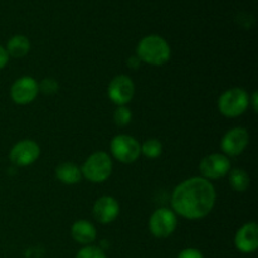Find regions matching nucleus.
Here are the masks:
<instances>
[{
	"mask_svg": "<svg viewBox=\"0 0 258 258\" xmlns=\"http://www.w3.org/2000/svg\"><path fill=\"white\" fill-rule=\"evenodd\" d=\"M216 189L213 184L202 176L184 180L171 194V207L175 214L190 221L208 216L216 204Z\"/></svg>",
	"mask_w": 258,
	"mask_h": 258,
	"instance_id": "1",
	"label": "nucleus"
},
{
	"mask_svg": "<svg viewBox=\"0 0 258 258\" xmlns=\"http://www.w3.org/2000/svg\"><path fill=\"white\" fill-rule=\"evenodd\" d=\"M139 59L150 66H163L170 59L171 49L163 37L156 34L146 35L136 47Z\"/></svg>",
	"mask_w": 258,
	"mask_h": 258,
	"instance_id": "2",
	"label": "nucleus"
},
{
	"mask_svg": "<svg viewBox=\"0 0 258 258\" xmlns=\"http://www.w3.org/2000/svg\"><path fill=\"white\" fill-rule=\"evenodd\" d=\"M113 164L111 156L105 151H96L91 154L81 168L82 176L91 183H103L110 178Z\"/></svg>",
	"mask_w": 258,
	"mask_h": 258,
	"instance_id": "3",
	"label": "nucleus"
},
{
	"mask_svg": "<svg viewBox=\"0 0 258 258\" xmlns=\"http://www.w3.org/2000/svg\"><path fill=\"white\" fill-rule=\"evenodd\" d=\"M249 107V95L243 88L227 90L218 98V110L226 117H238Z\"/></svg>",
	"mask_w": 258,
	"mask_h": 258,
	"instance_id": "4",
	"label": "nucleus"
},
{
	"mask_svg": "<svg viewBox=\"0 0 258 258\" xmlns=\"http://www.w3.org/2000/svg\"><path fill=\"white\" fill-rule=\"evenodd\" d=\"M113 158L123 164L135 163L141 154V145L135 138L126 134L116 135L110 144Z\"/></svg>",
	"mask_w": 258,
	"mask_h": 258,
	"instance_id": "5",
	"label": "nucleus"
},
{
	"mask_svg": "<svg viewBox=\"0 0 258 258\" xmlns=\"http://www.w3.org/2000/svg\"><path fill=\"white\" fill-rule=\"evenodd\" d=\"M178 226L176 214L173 209L159 208L151 214L149 221V229L156 238H166L171 236Z\"/></svg>",
	"mask_w": 258,
	"mask_h": 258,
	"instance_id": "6",
	"label": "nucleus"
},
{
	"mask_svg": "<svg viewBox=\"0 0 258 258\" xmlns=\"http://www.w3.org/2000/svg\"><path fill=\"white\" fill-rule=\"evenodd\" d=\"M199 170H201L202 178L209 181L217 180V179L223 178L229 173L231 161H229L228 156H226L224 154H209L201 160Z\"/></svg>",
	"mask_w": 258,
	"mask_h": 258,
	"instance_id": "7",
	"label": "nucleus"
},
{
	"mask_svg": "<svg viewBox=\"0 0 258 258\" xmlns=\"http://www.w3.org/2000/svg\"><path fill=\"white\" fill-rule=\"evenodd\" d=\"M107 95L115 105L125 106L135 95V85L128 76H116L108 85Z\"/></svg>",
	"mask_w": 258,
	"mask_h": 258,
	"instance_id": "8",
	"label": "nucleus"
},
{
	"mask_svg": "<svg viewBox=\"0 0 258 258\" xmlns=\"http://www.w3.org/2000/svg\"><path fill=\"white\" fill-rule=\"evenodd\" d=\"M39 93V83L30 76H24L15 81L10 87V97L17 105L33 102Z\"/></svg>",
	"mask_w": 258,
	"mask_h": 258,
	"instance_id": "9",
	"label": "nucleus"
},
{
	"mask_svg": "<svg viewBox=\"0 0 258 258\" xmlns=\"http://www.w3.org/2000/svg\"><path fill=\"white\" fill-rule=\"evenodd\" d=\"M248 143V131L243 127H233L222 138L221 149L226 156H237L243 153Z\"/></svg>",
	"mask_w": 258,
	"mask_h": 258,
	"instance_id": "10",
	"label": "nucleus"
},
{
	"mask_svg": "<svg viewBox=\"0 0 258 258\" xmlns=\"http://www.w3.org/2000/svg\"><path fill=\"white\" fill-rule=\"evenodd\" d=\"M40 155V148L35 141L22 140L15 144L9 153V159L14 165H32Z\"/></svg>",
	"mask_w": 258,
	"mask_h": 258,
	"instance_id": "11",
	"label": "nucleus"
},
{
	"mask_svg": "<svg viewBox=\"0 0 258 258\" xmlns=\"http://www.w3.org/2000/svg\"><path fill=\"white\" fill-rule=\"evenodd\" d=\"M92 213L96 221L102 224H108L117 218L120 213V204L113 197L103 196L95 202Z\"/></svg>",
	"mask_w": 258,
	"mask_h": 258,
	"instance_id": "12",
	"label": "nucleus"
},
{
	"mask_svg": "<svg viewBox=\"0 0 258 258\" xmlns=\"http://www.w3.org/2000/svg\"><path fill=\"white\" fill-rule=\"evenodd\" d=\"M234 246L242 253H253L258 247V227L254 222L246 223L237 231Z\"/></svg>",
	"mask_w": 258,
	"mask_h": 258,
	"instance_id": "13",
	"label": "nucleus"
},
{
	"mask_svg": "<svg viewBox=\"0 0 258 258\" xmlns=\"http://www.w3.org/2000/svg\"><path fill=\"white\" fill-rule=\"evenodd\" d=\"M71 234H72V238L76 242L81 244H86V246L95 242L96 237H97L95 226L91 222L85 221V219H80V221L75 222L72 224Z\"/></svg>",
	"mask_w": 258,
	"mask_h": 258,
	"instance_id": "14",
	"label": "nucleus"
},
{
	"mask_svg": "<svg viewBox=\"0 0 258 258\" xmlns=\"http://www.w3.org/2000/svg\"><path fill=\"white\" fill-rule=\"evenodd\" d=\"M55 176L60 183L66 185H73L80 183L82 179L81 168L73 163H62L55 168Z\"/></svg>",
	"mask_w": 258,
	"mask_h": 258,
	"instance_id": "15",
	"label": "nucleus"
},
{
	"mask_svg": "<svg viewBox=\"0 0 258 258\" xmlns=\"http://www.w3.org/2000/svg\"><path fill=\"white\" fill-rule=\"evenodd\" d=\"M7 53L9 57L13 58H23L29 53L30 43L25 35L17 34L10 38L7 43Z\"/></svg>",
	"mask_w": 258,
	"mask_h": 258,
	"instance_id": "16",
	"label": "nucleus"
},
{
	"mask_svg": "<svg viewBox=\"0 0 258 258\" xmlns=\"http://www.w3.org/2000/svg\"><path fill=\"white\" fill-rule=\"evenodd\" d=\"M229 185L232 186L234 191H246L249 186V175L243 169H232L228 173Z\"/></svg>",
	"mask_w": 258,
	"mask_h": 258,
	"instance_id": "17",
	"label": "nucleus"
},
{
	"mask_svg": "<svg viewBox=\"0 0 258 258\" xmlns=\"http://www.w3.org/2000/svg\"><path fill=\"white\" fill-rule=\"evenodd\" d=\"M163 153V144L158 139H149L141 145V154L149 159H156Z\"/></svg>",
	"mask_w": 258,
	"mask_h": 258,
	"instance_id": "18",
	"label": "nucleus"
},
{
	"mask_svg": "<svg viewBox=\"0 0 258 258\" xmlns=\"http://www.w3.org/2000/svg\"><path fill=\"white\" fill-rule=\"evenodd\" d=\"M131 120H133V112L130 108L126 106H118V108L113 113V121L116 125L123 127V126H127Z\"/></svg>",
	"mask_w": 258,
	"mask_h": 258,
	"instance_id": "19",
	"label": "nucleus"
},
{
	"mask_svg": "<svg viewBox=\"0 0 258 258\" xmlns=\"http://www.w3.org/2000/svg\"><path fill=\"white\" fill-rule=\"evenodd\" d=\"M76 258H107L105 252L96 246H86L78 251Z\"/></svg>",
	"mask_w": 258,
	"mask_h": 258,
	"instance_id": "20",
	"label": "nucleus"
},
{
	"mask_svg": "<svg viewBox=\"0 0 258 258\" xmlns=\"http://www.w3.org/2000/svg\"><path fill=\"white\" fill-rule=\"evenodd\" d=\"M39 91H42L43 93H47V95H52L58 91V83L53 78H45L39 85Z\"/></svg>",
	"mask_w": 258,
	"mask_h": 258,
	"instance_id": "21",
	"label": "nucleus"
},
{
	"mask_svg": "<svg viewBox=\"0 0 258 258\" xmlns=\"http://www.w3.org/2000/svg\"><path fill=\"white\" fill-rule=\"evenodd\" d=\"M178 258H204L201 251L197 248H185L179 253Z\"/></svg>",
	"mask_w": 258,
	"mask_h": 258,
	"instance_id": "22",
	"label": "nucleus"
},
{
	"mask_svg": "<svg viewBox=\"0 0 258 258\" xmlns=\"http://www.w3.org/2000/svg\"><path fill=\"white\" fill-rule=\"evenodd\" d=\"M8 60H9V55H8L7 49L0 45V70H3L8 64Z\"/></svg>",
	"mask_w": 258,
	"mask_h": 258,
	"instance_id": "23",
	"label": "nucleus"
},
{
	"mask_svg": "<svg viewBox=\"0 0 258 258\" xmlns=\"http://www.w3.org/2000/svg\"><path fill=\"white\" fill-rule=\"evenodd\" d=\"M141 64V60L139 59L138 55H133L127 59V66L131 68V70H138Z\"/></svg>",
	"mask_w": 258,
	"mask_h": 258,
	"instance_id": "24",
	"label": "nucleus"
},
{
	"mask_svg": "<svg viewBox=\"0 0 258 258\" xmlns=\"http://www.w3.org/2000/svg\"><path fill=\"white\" fill-rule=\"evenodd\" d=\"M252 103V107H253V111L256 112L257 111V92H253L252 97H249V105Z\"/></svg>",
	"mask_w": 258,
	"mask_h": 258,
	"instance_id": "25",
	"label": "nucleus"
}]
</instances>
